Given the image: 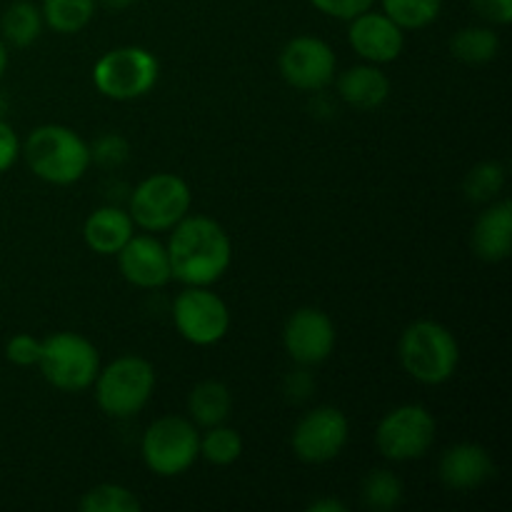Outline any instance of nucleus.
Segmentation results:
<instances>
[{
    "mask_svg": "<svg viewBox=\"0 0 512 512\" xmlns=\"http://www.w3.org/2000/svg\"><path fill=\"white\" fill-rule=\"evenodd\" d=\"M473 253L485 263H503L512 250V203L493 200L473 228Z\"/></svg>",
    "mask_w": 512,
    "mask_h": 512,
    "instance_id": "17",
    "label": "nucleus"
},
{
    "mask_svg": "<svg viewBox=\"0 0 512 512\" xmlns=\"http://www.w3.org/2000/svg\"><path fill=\"white\" fill-rule=\"evenodd\" d=\"M8 63H10V53H8V45H5V40L0 38V80H3L5 70H8Z\"/></svg>",
    "mask_w": 512,
    "mask_h": 512,
    "instance_id": "37",
    "label": "nucleus"
},
{
    "mask_svg": "<svg viewBox=\"0 0 512 512\" xmlns=\"http://www.w3.org/2000/svg\"><path fill=\"white\" fill-rule=\"evenodd\" d=\"M83 512H140L143 503L130 488L118 483H100L80 498Z\"/></svg>",
    "mask_w": 512,
    "mask_h": 512,
    "instance_id": "27",
    "label": "nucleus"
},
{
    "mask_svg": "<svg viewBox=\"0 0 512 512\" xmlns=\"http://www.w3.org/2000/svg\"><path fill=\"white\" fill-rule=\"evenodd\" d=\"M438 433L433 413L425 405L405 403L390 410L375 430V445L385 460L410 463L430 453Z\"/></svg>",
    "mask_w": 512,
    "mask_h": 512,
    "instance_id": "9",
    "label": "nucleus"
},
{
    "mask_svg": "<svg viewBox=\"0 0 512 512\" xmlns=\"http://www.w3.org/2000/svg\"><path fill=\"white\" fill-rule=\"evenodd\" d=\"M145 468L158 478H178L188 473L200 458L198 425L183 415H165L153 420L140 440Z\"/></svg>",
    "mask_w": 512,
    "mask_h": 512,
    "instance_id": "6",
    "label": "nucleus"
},
{
    "mask_svg": "<svg viewBox=\"0 0 512 512\" xmlns=\"http://www.w3.org/2000/svg\"><path fill=\"white\" fill-rule=\"evenodd\" d=\"M130 143L120 133H105L90 145V160L105 170H118L128 163Z\"/></svg>",
    "mask_w": 512,
    "mask_h": 512,
    "instance_id": "29",
    "label": "nucleus"
},
{
    "mask_svg": "<svg viewBox=\"0 0 512 512\" xmlns=\"http://www.w3.org/2000/svg\"><path fill=\"white\" fill-rule=\"evenodd\" d=\"M43 13L30 0H13L0 15V38L13 48H28L43 33Z\"/></svg>",
    "mask_w": 512,
    "mask_h": 512,
    "instance_id": "21",
    "label": "nucleus"
},
{
    "mask_svg": "<svg viewBox=\"0 0 512 512\" xmlns=\"http://www.w3.org/2000/svg\"><path fill=\"white\" fill-rule=\"evenodd\" d=\"M348 438V415L333 405H320L298 420L290 435V445L298 460L308 465H323L343 453Z\"/></svg>",
    "mask_w": 512,
    "mask_h": 512,
    "instance_id": "11",
    "label": "nucleus"
},
{
    "mask_svg": "<svg viewBox=\"0 0 512 512\" xmlns=\"http://www.w3.org/2000/svg\"><path fill=\"white\" fill-rule=\"evenodd\" d=\"M93 388L95 400L108 418L128 420L153 398L155 368L140 355H120L100 368Z\"/></svg>",
    "mask_w": 512,
    "mask_h": 512,
    "instance_id": "4",
    "label": "nucleus"
},
{
    "mask_svg": "<svg viewBox=\"0 0 512 512\" xmlns=\"http://www.w3.org/2000/svg\"><path fill=\"white\" fill-rule=\"evenodd\" d=\"M120 275L140 290H158L173 280L168 248L153 235H133L118 253Z\"/></svg>",
    "mask_w": 512,
    "mask_h": 512,
    "instance_id": "15",
    "label": "nucleus"
},
{
    "mask_svg": "<svg viewBox=\"0 0 512 512\" xmlns=\"http://www.w3.org/2000/svg\"><path fill=\"white\" fill-rule=\"evenodd\" d=\"M190 205L193 193L180 175L153 173L135 185L128 200V213L135 228L145 233H168L185 215H190Z\"/></svg>",
    "mask_w": 512,
    "mask_h": 512,
    "instance_id": "7",
    "label": "nucleus"
},
{
    "mask_svg": "<svg viewBox=\"0 0 512 512\" xmlns=\"http://www.w3.org/2000/svg\"><path fill=\"white\" fill-rule=\"evenodd\" d=\"M398 358L413 380L423 385H443L458 373L460 345L443 323L415 320L400 335Z\"/></svg>",
    "mask_w": 512,
    "mask_h": 512,
    "instance_id": "3",
    "label": "nucleus"
},
{
    "mask_svg": "<svg viewBox=\"0 0 512 512\" xmlns=\"http://www.w3.org/2000/svg\"><path fill=\"white\" fill-rule=\"evenodd\" d=\"M505 168L498 160H485V163L475 165L468 175H465V198L470 203H493L500 198L505 188Z\"/></svg>",
    "mask_w": 512,
    "mask_h": 512,
    "instance_id": "28",
    "label": "nucleus"
},
{
    "mask_svg": "<svg viewBox=\"0 0 512 512\" xmlns=\"http://www.w3.org/2000/svg\"><path fill=\"white\" fill-rule=\"evenodd\" d=\"M383 13L403 30H423L443 13V0H380Z\"/></svg>",
    "mask_w": 512,
    "mask_h": 512,
    "instance_id": "26",
    "label": "nucleus"
},
{
    "mask_svg": "<svg viewBox=\"0 0 512 512\" xmlns=\"http://www.w3.org/2000/svg\"><path fill=\"white\" fill-rule=\"evenodd\" d=\"M160 63L143 45H120L100 55L93 65V85L118 103L145 98L158 85Z\"/></svg>",
    "mask_w": 512,
    "mask_h": 512,
    "instance_id": "5",
    "label": "nucleus"
},
{
    "mask_svg": "<svg viewBox=\"0 0 512 512\" xmlns=\"http://www.w3.org/2000/svg\"><path fill=\"white\" fill-rule=\"evenodd\" d=\"M475 13L493 25L512 23V0H470Z\"/></svg>",
    "mask_w": 512,
    "mask_h": 512,
    "instance_id": "33",
    "label": "nucleus"
},
{
    "mask_svg": "<svg viewBox=\"0 0 512 512\" xmlns=\"http://www.w3.org/2000/svg\"><path fill=\"white\" fill-rule=\"evenodd\" d=\"M20 155L30 173L50 185H73L88 173L90 145L68 125L48 123L25 138Z\"/></svg>",
    "mask_w": 512,
    "mask_h": 512,
    "instance_id": "2",
    "label": "nucleus"
},
{
    "mask_svg": "<svg viewBox=\"0 0 512 512\" xmlns=\"http://www.w3.org/2000/svg\"><path fill=\"white\" fill-rule=\"evenodd\" d=\"M335 323L328 313L320 308H300L285 320L283 348L293 363L303 368H315L333 355Z\"/></svg>",
    "mask_w": 512,
    "mask_h": 512,
    "instance_id": "13",
    "label": "nucleus"
},
{
    "mask_svg": "<svg viewBox=\"0 0 512 512\" xmlns=\"http://www.w3.org/2000/svg\"><path fill=\"white\" fill-rule=\"evenodd\" d=\"M173 323L190 345H218L230 330V310L210 285H185L173 300Z\"/></svg>",
    "mask_w": 512,
    "mask_h": 512,
    "instance_id": "10",
    "label": "nucleus"
},
{
    "mask_svg": "<svg viewBox=\"0 0 512 512\" xmlns=\"http://www.w3.org/2000/svg\"><path fill=\"white\" fill-rule=\"evenodd\" d=\"M20 148H23V143H20L13 125H8L0 118V173H8V170L18 163Z\"/></svg>",
    "mask_w": 512,
    "mask_h": 512,
    "instance_id": "32",
    "label": "nucleus"
},
{
    "mask_svg": "<svg viewBox=\"0 0 512 512\" xmlns=\"http://www.w3.org/2000/svg\"><path fill=\"white\" fill-rule=\"evenodd\" d=\"M133 235V218L128 210L118 208V205H103V208L93 210L83 223L85 245L98 255H118Z\"/></svg>",
    "mask_w": 512,
    "mask_h": 512,
    "instance_id": "18",
    "label": "nucleus"
},
{
    "mask_svg": "<svg viewBox=\"0 0 512 512\" xmlns=\"http://www.w3.org/2000/svg\"><path fill=\"white\" fill-rule=\"evenodd\" d=\"M240 455H243V438L235 428L228 425H213V428H205V435H200V458L210 465H225L238 463Z\"/></svg>",
    "mask_w": 512,
    "mask_h": 512,
    "instance_id": "25",
    "label": "nucleus"
},
{
    "mask_svg": "<svg viewBox=\"0 0 512 512\" xmlns=\"http://www.w3.org/2000/svg\"><path fill=\"white\" fill-rule=\"evenodd\" d=\"M3 113H5V100L3 95H0V118H3Z\"/></svg>",
    "mask_w": 512,
    "mask_h": 512,
    "instance_id": "38",
    "label": "nucleus"
},
{
    "mask_svg": "<svg viewBox=\"0 0 512 512\" xmlns=\"http://www.w3.org/2000/svg\"><path fill=\"white\" fill-rule=\"evenodd\" d=\"M440 483L448 490H478L495 475V463L478 443H458L443 453L438 463Z\"/></svg>",
    "mask_w": 512,
    "mask_h": 512,
    "instance_id": "16",
    "label": "nucleus"
},
{
    "mask_svg": "<svg viewBox=\"0 0 512 512\" xmlns=\"http://www.w3.org/2000/svg\"><path fill=\"white\" fill-rule=\"evenodd\" d=\"M345 503H340V500L335 498H320V500H313V503L308 505V512H345Z\"/></svg>",
    "mask_w": 512,
    "mask_h": 512,
    "instance_id": "35",
    "label": "nucleus"
},
{
    "mask_svg": "<svg viewBox=\"0 0 512 512\" xmlns=\"http://www.w3.org/2000/svg\"><path fill=\"white\" fill-rule=\"evenodd\" d=\"M95 10L98 0H43L40 5L45 28L58 35H75L88 28Z\"/></svg>",
    "mask_w": 512,
    "mask_h": 512,
    "instance_id": "23",
    "label": "nucleus"
},
{
    "mask_svg": "<svg viewBox=\"0 0 512 512\" xmlns=\"http://www.w3.org/2000/svg\"><path fill=\"white\" fill-rule=\"evenodd\" d=\"M348 43L365 63L385 65L400 58L405 48V30L398 28L383 10H365L348 20Z\"/></svg>",
    "mask_w": 512,
    "mask_h": 512,
    "instance_id": "14",
    "label": "nucleus"
},
{
    "mask_svg": "<svg viewBox=\"0 0 512 512\" xmlns=\"http://www.w3.org/2000/svg\"><path fill=\"white\" fill-rule=\"evenodd\" d=\"M135 3H138V0H98V5H103L110 13H123V10L133 8Z\"/></svg>",
    "mask_w": 512,
    "mask_h": 512,
    "instance_id": "36",
    "label": "nucleus"
},
{
    "mask_svg": "<svg viewBox=\"0 0 512 512\" xmlns=\"http://www.w3.org/2000/svg\"><path fill=\"white\" fill-rule=\"evenodd\" d=\"M233 410V395L230 388L220 380H203L195 385L188 395V415L200 428L223 425Z\"/></svg>",
    "mask_w": 512,
    "mask_h": 512,
    "instance_id": "20",
    "label": "nucleus"
},
{
    "mask_svg": "<svg viewBox=\"0 0 512 512\" xmlns=\"http://www.w3.org/2000/svg\"><path fill=\"white\" fill-rule=\"evenodd\" d=\"M40 350H43V340L33 338L30 333H18L5 343V358L18 368H30V365H38Z\"/></svg>",
    "mask_w": 512,
    "mask_h": 512,
    "instance_id": "30",
    "label": "nucleus"
},
{
    "mask_svg": "<svg viewBox=\"0 0 512 512\" xmlns=\"http://www.w3.org/2000/svg\"><path fill=\"white\" fill-rule=\"evenodd\" d=\"M165 248L173 278L183 285H215L233 263L230 235L208 215H185Z\"/></svg>",
    "mask_w": 512,
    "mask_h": 512,
    "instance_id": "1",
    "label": "nucleus"
},
{
    "mask_svg": "<svg viewBox=\"0 0 512 512\" xmlns=\"http://www.w3.org/2000/svg\"><path fill=\"white\" fill-rule=\"evenodd\" d=\"M338 95L355 110H375L388 100L390 78L380 65L363 63L338 75Z\"/></svg>",
    "mask_w": 512,
    "mask_h": 512,
    "instance_id": "19",
    "label": "nucleus"
},
{
    "mask_svg": "<svg viewBox=\"0 0 512 512\" xmlns=\"http://www.w3.org/2000/svg\"><path fill=\"white\" fill-rule=\"evenodd\" d=\"M450 53L465 65H485L498 58L500 35L488 25H465L450 40Z\"/></svg>",
    "mask_w": 512,
    "mask_h": 512,
    "instance_id": "22",
    "label": "nucleus"
},
{
    "mask_svg": "<svg viewBox=\"0 0 512 512\" xmlns=\"http://www.w3.org/2000/svg\"><path fill=\"white\" fill-rule=\"evenodd\" d=\"M405 488L393 470H373L365 475L363 488H360V500L373 512H390L400 508Z\"/></svg>",
    "mask_w": 512,
    "mask_h": 512,
    "instance_id": "24",
    "label": "nucleus"
},
{
    "mask_svg": "<svg viewBox=\"0 0 512 512\" xmlns=\"http://www.w3.org/2000/svg\"><path fill=\"white\" fill-rule=\"evenodd\" d=\"M38 368L55 390L83 393L98 378L100 353L85 335L63 330L43 340Z\"/></svg>",
    "mask_w": 512,
    "mask_h": 512,
    "instance_id": "8",
    "label": "nucleus"
},
{
    "mask_svg": "<svg viewBox=\"0 0 512 512\" xmlns=\"http://www.w3.org/2000/svg\"><path fill=\"white\" fill-rule=\"evenodd\" d=\"M280 75L285 83L303 93H320L338 73V58L325 40L315 35H295L280 50Z\"/></svg>",
    "mask_w": 512,
    "mask_h": 512,
    "instance_id": "12",
    "label": "nucleus"
},
{
    "mask_svg": "<svg viewBox=\"0 0 512 512\" xmlns=\"http://www.w3.org/2000/svg\"><path fill=\"white\" fill-rule=\"evenodd\" d=\"M318 13L328 15L335 20H353L355 15L373 8L378 0H308Z\"/></svg>",
    "mask_w": 512,
    "mask_h": 512,
    "instance_id": "31",
    "label": "nucleus"
},
{
    "mask_svg": "<svg viewBox=\"0 0 512 512\" xmlns=\"http://www.w3.org/2000/svg\"><path fill=\"white\" fill-rule=\"evenodd\" d=\"M313 385L315 383L310 380V375L300 370V373H293L288 378V383H285V393L293 395L295 400H305L308 398V393H313Z\"/></svg>",
    "mask_w": 512,
    "mask_h": 512,
    "instance_id": "34",
    "label": "nucleus"
}]
</instances>
